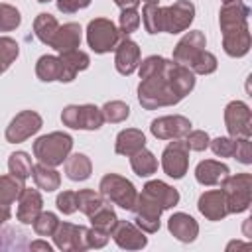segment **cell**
<instances>
[{"mask_svg": "<svg viewBox=\"0 0 252 252\" xmlns=\"http://www.w3.org/2000/svg\"><path fill=\"white\" fill-rule=\"evenodd\" d=\"M169 65H171V61H167L165 67L159 73L150 75V77L140 81V85H138V100L146 110L173 106V104L183 100L177 94V91L173 89V83L169 79Z\"/></svg>", "mask_w": 252, "mask_h": 252, "instance_id": "6da1fadb", "label": "cell"}, {"mask_svg": "<svg viewBox=\"0 0 252 252\" xmlns=\"http://www.w3.org/2000/svg\"><path fill=\"white\" fill-rule=\"evenodd\" d=\"M71 150H73V138L65 132H51L39 136L33 142V156L37 158V161L51 167L61 165L71 154Z\"/></svg>", "mask_w": 252, "mask_h": 252, "instance_id": "7a4b0ae2", "label": "cell"}, {"mask_svg": "<svg viewBox=\"0 0 252 252\" xmlns=\"http://www.w3.org/2000/svg\"><path fill=\"white\" fill-rule=\"evenodd\" d=\"M220 191L226 199V209L230 213H244L252 203V175L250 173H236L226 175L220 183Z\"/></svg>", "mask_w": 252, "mask_h": 252, "instance_id": "3957f363", "label": "cell"}, {"mask_svg": "<svg viewBox=\"0 0 252 252\" xmlns=\"http://www.w3.org/2000/svg\"><path fill=\"white\" fill-rule=\"evenodd\" d=\"M98 189H100V195L106 201H110V203H114V205H118L120 209H126V211H130L134 207L136 197H138V191H136L134 183L130 179L118 175V173H106L100 179Z\"/></svg>", "mask_w": 252, "mask_h": 252, "instance_id": "277c9868", "label": "cell"}, {"mask_svg": "<svg viewBox=\"0 0 252 252\" xmlns=\"http://www.w3.org/2000/svg\"><path fill=\"white\" fill-rule=\"evenodd\" d=\"M122 37L124 35L120 33L116 24L106 20V18H94L87 26V43L94 53L112 51Z\"/></svg>", "mask_w": 252, "mask_h": 252, "instance_id": "5b68a950", "label": "cell"}, {"mask_svg": "<svg viewBox=\"0 0 252 252\" xmlns=\"http://www.w3.org/2000/svg\"><path fill=\"white\" fill-rule=\"evenodd\" d=\"M134 211V220H136V226H140L144 232L148 234H154L159 230V217L163 213V207L150 195L142 189V193H138L136 197V203L134 207L130 209Z\"/></svg>", "mask_w": 252, "mask_h": 252, "instance_id": "8992f818", "label": "cell"}, {"mask_svg": "<svg viewBox=\"0 0 252 252\" xmlns=\"http://www.w3.org/2000/svg\"><path fill=\"white\" fill-rule=\"evenodd\" d=\"M163 173L171 179H181L189 169V148L183 138H177L165 146L161 152Z\"/></svg>", "mask_w": 252, "mask_h": 252, "instance_id": "52a82bcc", "label": "cell"}, {"mask_svg": "<svg viewBox=\"0 0 252 252\" xmlns=\"http://www.w3.org/2000/svg\"><path fill=\"white\" fill-rule=\"evenodd\" d=\"M224 126L230 138H250L252 136L250 106L242 100L228 102L224 108Z\"/></svg>", "mask_w": 252, "mask_h": 252, "instance_id": "ba28073f", "label": "cell"}, {"mask_svg": "<svg viewBox=\"0 0 252 252\" xmlns=\"http://www.w3.org/2000/svg\"><path fill=\"white\" fill-rule=\"evenodd\" d=\"M87 232H89L87 226L59 220V224L53 232V242L63 252H83L89 248Z\"/></svg>", "mask_w": 252, "mask_h": 252, "instance_id": "9c48e42d", "label": "cell"}, {"mask_svg": "<svg viewBox=\"0 0 252 252\" xmlns=\"http://www.w3.org/2000/svg\"><path fill=\"white\" fill-rule=\"evenodd\" d=\"M41 126H43V120H41V116L35 110H22L8 124V128H6V140L10 144L26 142L33 134H37Z\"/></svg>", "mask_w": 252, "mask_h": 252, "instance_id": "30bf717a", "label": "cell"}, {"mask_svg": "<svg viewBox=\"0 0 252 252\" xmlns=\"http://www.w3.org/2000/svg\"><path fill=\"white\" fill-rule=\"evenodd\" d=\"M193 20H195V6L189 0H177L171 6L163 8V32L167 33H179L189 30Z\"/></svg>", "mask_w": 252, "mask_h": 252, "instance_id": "8fae6325", "label": "cell"}, {"mask_svg": "<svg viewBox=\"0 0 252 252\" xmlns=\"http://www.w3.org/2000/svg\"><path fill=\"white\" fill-rule=\"evenodd\" d=\"M189 130H191V120L185 118V116H181V114L159 116V118L152 120V124H150V132H152L158 140H177V138H185Z\"/></svg>", "mask_w": 252, "mask_h": 252, "instance_id": "7c38bea8", "label": "cell"}, {"mask_svg": "<svg viewBox=\"0 0 252 252\" xmlns=\"http://www.w3.org/2000/svg\"><path fill=\"white\" fill-rule=\"evenodd\" d=\"M205 45H207L205 33L199 32V30H191V32H187V33L177 41V45L173 47V61L179 63V65L189 67V65L193 63V59L205 49Z\"/></svg>", "mask_w": 252, "mask_h": 252, "instance_id": "4fadbf2b", "label": "cell"}, {"mask_svg": "<svg viewBox=\"0 0 252 252\" xmlns=\"http://www.w3.org/2000/svg\"><path fill=\"white\" fill-rule=\"evenodd\" d=\"M110 236L124 250H142L148 244L144 230L140 226L128 222V220H116L114 228L110 230Z\"/></svg>", "mask_w": 252, "mask_h": 252, "instance_id": "5bb4252c", "label": "cell"}, {"mask_svg": "<svg viewBox=\"0 0 252 252\" xmlns=\"http://www.w3.org/2000/svg\"><path fill=\"white\" fill-rule=\"evenodd\" d=\"M140 63V47L128 35H124L114 47V67L120 75H132Z\"/></svg>", "mask_w": 252, "mask_h": 252, "instance_id": "9a60e30c", "label": "cell"}, {"mask_svg": "<svg viewBox=\"0 0 252 252\" xmlns=\"http://www.w3.org/2000/svg\"><path fill=\"white\" fill-rule=\"evenodd\" d=\"M250 28L248 24L222 32V49L228 57H244L250 51Z\"/></svg>", "mask_w": 252, "mask_h": 252, "instance_id": "2e32d148", "label": "cell"}, {"mask_svg": "<svg viewBox=\"0 0 252 252\" xmlns=\"http://www.w3.org/2000/svg\"><path fill=\"white\" fill-rule=\"evenodd\" d=\"M43 211V199L41 193L37 189L32 187H24L20 197H18V211H16V219L22 224H32L37 215Z\"/></svg>", "mask_w": 252, "mask_h": 252, "instance_id": "e0dca14e", "label": "cell"}, {"mask_svg": "<svg viewBox=\"0 0 252 252\" xmlns=\"http://www.w3.org/2000/svg\"><path fill=\"white\" fill-rule=\"evenodd\" d=\"M197 209L199 213L209 219V220H222L226 215H228V209H226V199H224V193L220 189H211V191H205L199 201H197Z\"/></svg>", "mask_w": 252, "mask_h": 252, "instance_id": "ac0fdd59", "label": "cell"}, {"mask_svg": "<svg viewBox=\"0 0 252 252\" xmlns=\"http://www.w3.org/2000/svg\"><path fill=\"white\" fill-rule=\"evenodd\" d=\"M59 61H61V71H59L57 81H61V83H71L77 77V73L85 71L91 65V57L81 49L59 53Z\"/></svg>", "mask_w": 252, "mask_h": 252, "instance_id": "d6986e66", "label": "cell"}, {"mask_svg": "<svg viewBox=\"0 0 252 252\" xmlns=\"http://www.w3.org/2000/svg\"><path fill=\"white\" fill-rule=\"evenodd\" d=\"M81 37H83L81 26L75 24V22H69V24L59 26V30L55 32V35H53V39H51L49 45H51L57 53H67V51L79 49Z\"/></svg>", "mask_w": 252, "mask_h": 252, "instance_id": "ffe728a7", "label": "cell"}, {"mask_svg": "<svg viewBox=\"0 0 252 252\" xmlns=\"http://www.w3.org/2000/svg\"><path fill=\"white\" fill-rule=\"evenodd\" d=\"M167 228L179 242H193L199 234L197 220L187 213H173L167 219Z\"/></svg>", "mask_w": 252, "mask_h": 252, "instance_id": "44dd1931", "label": "cell"}, {"mask_svg": "<svg viewBox=\"0 0 252 252\" xmlns=\"http://www.w3.org/2000/svg\"><path fill=\"white\" fill-rule=\"evenodd\" d=\"M248 16H250V8L244 2H240V0L230 2V4H222L220 12H219L220 32L248 24Z\"/></svg>", "mask_w": 252, "mask_h": 252, "instance_id": "7402d4cb", "label": "cell"}, {"mask_svg": "<svg viewBox=\"0 0 252 252\" xmlns=\"http://www.w3.org/2000/svg\"><path fill=\"white\" fill-rule=\"evenodd\" d=\"M228 173H230L228 165L226 163H220V161H215V159H203L195 167V179L201 185H207V187L219 185Z\"/></svg>", "mask_w": 252, "mask_h": 252, "instance_id": "603a6c76", "label": "cell"}, {"mask_svg": "<svg viewBox=\"0 0 252 252\" xmlns=\"http://www.w3.org/2000/svg\"><path fill=\"white\" fill-rule=\"evenodd\" d=\"M142 148H146V136H144L142 130H138V128H126V130H120L118 132L116 142H114V152L118 156L130 158L132 154H136Z\"/></svg>", "mask_w": 252, "mask_h": 252, "instance_id": "cb8c5ba5", "label": "cell"}, {"mask_svg": "<svg viewBox=\"0 0 252 252\" xmlns=\"http://www.w3.org/2000/svg\"><path fill=\"white\" fill-rule=\"evenodd\" d=\"M146 193H150L161 207L163 211L165 209H173L177 203H179V193L175 187L167 185L165 181H159V179H154V181H148L144 187H142Z\"/></svg>", "mask_w": 252, "mask_h": 252, "instance_id": "d4e9b609", "label": "cell"}, {"mask_svg": "<svg viewBox=\"0 0 252 252\" xmlns=\"http://www.w3.org/2000/svg\"><path fill=\"white\" fill-rule=\"evenodd\" d=\"M65 163V173L71 181H85L93 173V163L85 154H69Z\"/></svg>", "mask_w": 252, "mask_h": 252, "instance_id": "484cf974", "label": "cell"}, {"mask_svg": "<svg viewBox=\"0 0 252 252\" xmlns=\"http://www.w3.org/2000/svg\"><path fill=\"white\" fill-rule=\"evenodd\" d=\"M32 177H33L35 185H37L39 189L47 191V193L59 189V185H61V175H59V171H57L55 167H51V165L41 163V161H37V163L33 165Z\"/></svg>", "mask_w": 252, "mask_h": 252, "instance_id": "4316f807", "label": "cell"}, {"mask_svg": "<svg viewBox=\"0 0 252 252\" xmlns=\"http://www.w3.org/2000/svg\"><path fill=\"white\" fill-rule=\"evenodd\" d=\"M104 124L102 112L94 104H79L77 108V130H98Z\"/></svg>", "mask_w": 252, "mask_h": 252, "instance_id": "83f0119b", "label": "cell"}, {"mask_svg": "<svg viewBox=\"0 0 252 252\" xmlns=\"http://www.w3.org/2000/svg\"><path fill=\"white\" fill-rule=\"evenodd\" d=\"M57 30H59V22L55 20V16H51L47 12H41V14L35 16V20H33V33H35V37L41 43L49 45Z\"/></svg>", "mask_w": 252, "mask_h": 252, "instance_id": "f1b7e54d", "label": "cell"}, {"mask_svg": "<svg viewBox=\"0 0 252 252\" xmlns=\"http://www.w3.org/2000/svg\"><path fill=\"white\" fill-rule=\"evenodd\" d=\"M130 165H132L134 173L140 175V177H150L152 173L158 171V159L146 148H142V150H138L136 154L130 156Z\"/></svg>", "mask_w": 252, "mask_h": 252, "instance_id": "f546056e", "label": "cell"}, {"mask_svg": "<svg viewBox=\"0 0 252 252\" xmlns=\"http://www.w3.org/2000/svg\"><path fill=\"white\" fill-rule=\"evenodd\" d=\"M59 71H61L59 55H41L37 59V63H35V75L43 83L57 81L59 79Z\"/></svg>", "mask_w": 252, "mask_h": 252, "instance_id": "4dcf8cb0", "label": "cell"}, {"mask_svg": "<svg viewBox=\"0 0 252 252\" xmlns=\"http://www.w3.org/2000/svg\"><path fill=\"white\" fill-rule=\"evenodd\" d=\"M22 189H24L22 179L14 175H0V205L10 207L14 201H18Z\"/></svg>", "mask_w": 252, "mask_h": 252, "instance_id": "1f68e13d", "label": "cell"}, {"mask_svg": "<svg viewBox=\"0 0 252 252\" xmlns=\"http://www.w3.org/2000/svg\"><path fill=\"white\" fill-rule=\"evenodd\" d=\"M32 169H33V163H32L30 154H26V152L10 154V158H8V171H10V175L26 181L32 175Z\"/></svg>", "mask_w": 252, "mask_h": 252, "instance_id": "d6a6232c", "label": "cell"}, {"mask_svg": "<svg viewBox=\"0 0 252 252\" xmlns=\"http://www.w3.org/2000/svg\"><path fill=\"white\" fill-rule=\"evenodd\" d=\"M142 22H144V28L148 33L163 32V8L159 4H144Z\"/></svg>", "mask_w": 252, "mask_h": 252, "instance_id": "836d02e7", "label": "cell"}, {"mask_svg": "<svg viewBox=\"0 0 252 252\" xmlns=\"http://www.w3.org/2000/svg\"><path fill=\"white\" fill-rule=\"evenodd\" d=\"M75 193H77V211H81L87 217H91L104 203V197L100 193H96L94 189H81Z\"/></svg>", "mask_w": 252, "mask_h": 252, "instance_id": "e575fe53", "label": "cell"}, {"mask_svg": "<svg viewBox=\"0 0 252 252\" xmlns=\"http://www.w3.org/2000/svg\"><path fill=\"white\" fill-rule=\"evenodd\" d=\"M89 219H91V224H93L94 228L104 230V232H108V234H110V230L114 228V224H116V220H118L114 209H112L110 205H106V203H102Z\"/></svg>", "mask_w": 252, "mask_h": 252, "instance_id": "d590c367", "label": "cell"}, {"mask_svg": "<svg viewBox=\"0 0 252 252\" xmlns=\"http://www.w3.org/2000/svg\"><path fill=\"white\" fill-rule=\"evenodd\" d=\"M100 112H102L104 122L118 124V122H124L130 116V106L126 102H122V100H108V102H104Z\"/></svg>", "mask_w": 252, "mask_h": 252, "instance_id": "8d00e7d4", "label": "cell"}, {"mask_svg": "<svg viewBox=\"0 0 252 252\" xmlns=\"http://www.w3.org/2000/svg\"><path fill=\"white\" fill-rule=\"evenodd\" d=\"M20 55V45L16 39L0 35V75L16 61V57Z\"/></svg>", "mask_w": 252, "mask_h": 252, "instance_id": "74e56055", "label": "cell"}, {"mask_svg": "<svg viewBox=\"0 0 252 252\" xmlns=\"http://www.w3.org/2000/svg\"><path fill=\"white\" fill-rule=\"evenodd\" d=\"M217 67H219L217 57H215L211 51H207V49H203V51L193 59V63L189 65V69H191L195 75H211V73L217 71Z\"/></svg>", "mask_w": 252, "mask_h": 252, "instance_id": "f35d334b", "label": "cell"}, {"mask_svg": "<svg viewBox=\"0 0 252 252\" xmlns=\"http://www.w3.org/2000/svg\"><path fill=\"white\" fill-rule=\"evenodd\" d=\"M32 224H33L35 234H39V236H53V232H55V228H57V224H59V219H57L55 213L41 211V213L37 215V219H35Z\"/></svg>", "mask_w": 252, "mask_h": 252, "instance_id": "ab89813d", "label": "cell"}, {"mask_svg": "<svg viewBox=\"0 0 252 252\" xmlns=\"http://www.w3.org/2000/svg\"><path fill=\"white\" fill-rule=\"evenodd\" d=\"M22 24L20 10L12 4H0V32H12Z\"/></svg>", "mask_w": 252, "mask_h": 252, "instance_id": "60d3db41", "label": "cell"}, {"mask_svg": "<svg viewBox=\"0 0 252 252\" xmlns=\"http://www.w3.org/2000/svg\"><path fill=\"white\" fill-rule=\"evenodd\" d=\"M140 26V14L136 8H124L120 12V18H118V30L122 35H128L132 32H136Z\"/></svg>", "mask_w": 252, "mask_h": 252, "instance_id": "b9f144b4", "label": "cell"}, {"mask_svg": "<svg viewBox=\"0 0 252 252\" xmlns=\"http://www.w3.org/2000/svg\"><path fill=\"white\" fill-rule=\"evenodd\" d=\"M209 148L213 150L215 156H220V158H232L234 156V150H236V138H230V136H219L215 140L209 142Z\"/></svg>", "mask_w": 252, "mask_h": 252, "instance_id": "7bdbcfd3", "label": "cell"}, {"mask_svg": "<svg viewBox=\"0 0 252 252\" xmlns=\"http://www.w3.org/2000/svg\"><path fill=\"white\" fill-rule=\"evenodd\" d=\"M183 140H185L187 148L193 150V152H203V150H207V148H209V142H211V138H209V134H207L205 130H189Z\"/></svg>", "mask_w": 252, "mask_h": 252, "instance_id": "ee69618b", "label": "cell"}, {"mask_svg": "<svg viewBox=\"0 0 252 252\" xmlns=\"http://www.w3.org/2000/svg\"><path fill=\"white\" fill-rule=\"evenodd\" d=\"M55 205L63 215H73L77 211V193L75 191H61L55 199Z\"/></svg>", "mask_w": 252, "mask_h": 252, "instance_id": "f6af8a7d", "label": "cell"}, {"mask_svg": "<svg viewBox=\"0 0 252 252\" xmlns=\"http://www.w3.org/2000/svg\"><path fill=\"white\" fill-rule=\"evenodd\" d=\"M232 158H236L244 165L252 163V142H250V138H236V150H234Z\"/></svg>", "mask_w": 252, "mask_h": 252, "instance_id": "bcb514c9", "label": "cell"}, {"mask_svg": "<svg viewBox=\"0 0 252 252\" xmlns=\"http://www.w3.org/2000/svg\"><path fill=\"white\" fill-rule=\"evenodd\" d=\"M108 236H110L108 232H104V230H98V228L91 226V228H89V232H87L89 248H102V246H106Z\"/></svg>", "mask_w": 252, "mask_h": 252, "instance_id": "7dc6e473", "label": "cell"}, {"mask_svg": "<svg viewBox=\"0 0 252 252\" xmlns=\"http://www.w3.org/2000/svg\"><path fill=\"white\" fill-rule=\"evenodd\" d=\"M91 0H57V10L63 14H75L83 8H87Z\"/></svg>", "mask_w": 252, "mask_h": 252, "instance_id": "c3c4849f", "label": "cell"}, {"mask_svg": "<svg viewBox=\"0 0 252 252\" xmlns=\"http://www.w3.org/2000/svg\"><path fill=\"white\" fill-rule=\"evenodd\" d=\"M30 248L32 250H45V252L53 250V246L49 242H45V240H33V242H30Z\"/></svg>", "mask_w": 252, "mask_h": 252, "instance_id": "681fc988", "label": "cell"}, {"mask_svg": "<svg viewBox=\"0 0 252 252\" xmlns=\"http://www.w3.org/2000/svg\"><path fill=\"white\" fill-rule=\"evenodd\" d=\"M114 4L120 6L122 10H124V8H138L140 0H114Z\"/></svg>", "mask_w": 252, "mask_h": 252, "instance_id": "f907efd6", "label": "cell"}, {"mask_svg": "<svg viewBox=\"0 0 252 252\" xmlns=\"http://www.w3.org/2000/svg\"><path fill=\"white\" fill-rule=\"evenodd\" d=\"M10 207H4V205H0V224H4L8 219H10Z\"/></svg>", "mask_w": 252, "mask_h": 252, "instance_id": "816d5d0a", "label": "cell"}, {"mask_svg": "<svg viewBox=\"0 0 252 252\" xmlns=\"http://www.w3.org/2000/svg\"><path fill=\"white\" fill-rule=\"evenodd\" d=\"M248 246H250V244H244V242H240V240H232V242L226 244V250L230 252V250H234V248L238 250V248H248Z\"/></svg>", "mask_w": 252, "mask_h": 252, "instance_id": "f5cc1de1", "label": "cell"}, {"mask_svg": "<svg viewBox=\"0 0 252 252\" xmlns=\"http://www.w3.org/2000/svg\"><path fill=\"white\" fill-rule=\"evenodd\" d=\"M140 2H144V4H159V0H140Z\"/></svg>", "mask_w": 252, "mask_h": 252, "instance_id": "db71d44e", "label": "cell"}, {"mask_svg": "<svg viewBox=\"0 0 252 252\" xmlns=\"http://www.w3.org/2000/svg\"><path fill=\"white\" fill-rule=\"evenodd\" d=\"M222 4H230V2H236V0H220Z\"/></svg>", "mask_w": 252, "mask_h": 252, "instance_id": "11a10c76", "label": "cell"}, {"mask_svg": "<svg viewBox=\"0 0 252 252\" xmlns=\"http://www.w3.org/2000/svg\"><path fill=\"white\" fill-rule=\"evenodd\" d=\"M37 2H41V4H45V2H51V0H37Z\"/></svg>", "mask_w": 252, "mask_h": 252, "instance_id": "9f6ffc18", "label": "cell"}]
</instances>
